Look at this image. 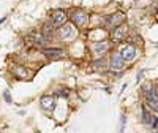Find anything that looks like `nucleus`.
<instances>
[{"label": "nucleus", "instance_id": "1", "mask_svg": "<svg viewBox=\"0 0 158 133\" xmlns=\"http://www.w3.org/2000/svg\"><path fill=\"white\" fill-rule=\"evenodd\" d=\"M142 122L150 125L152 128H156L158 127V117L152 111H149L146 106H142Z\"/></svg>", "mask_w": 158, "mask_h": 133}, {"label": "nucleus", "instance_id": "2", "mask_svg": "<svg viewBox=\"0 0 158 133\" xmlns=\"http://www.w3.org/2000/svg\"><path fill=\"white\" fill-rule=\"evenodd\" d=\"M73 22L77 25V27H85L89 24V15L82 10H77L73 13Z\"/></svg>", "mask_w": 158, "mask_h": 133}, {"label": "nucleus", "instance_id": "3", "mask_svg": "<svg viewBox=\"0 0 158 133\" xmlns=\"http://www.w3.org/2000/svg\"><path fill=\"white\" fill-rule=\"evenodd\" d=\"M59 35L62 40H71L74 35H76V30H74V25L73 24H62L60 25V30H59Z\"/></svg>", "mask_w": 158, "mask_h": 133}, {"label": "nucleus", "instance_id": "4", "mask_svg": "<svg viewBox=\"0 0 158 133\" xmlns=\"http://www.w3.org/2000/svg\"><path fill=\"white\" fill-rule=\"evenodd\" d=\"M120 56L123 57L125 62H131V60L136 57V48H135L133 45H127V46H123L122 51H120Z\"/></svg>", "mask_w": 158, "mask_h": 133}, {"label": "nucleus", "instance_id": "5", "mask_svg": "<svg viewBox=\"0 0 158 133\" xmlns=\"http://www.w3.org/2000/svg\"><path fill=\"white\" fill-rule=\"evenodd\" d=\"M109 65H111V70L120 71V70H123V66H125V60H123V57L120 54H112Z\"/></svg>", "mask_w": 158, "mask_h": 133}, {"label": "nucleus", "instance_id": "6", "mask_svg": "<svg viewBox=\"0 0 158 133\" xmlns=\"http://www.w3.org/2000/svg\"><path fill=\"white\" fill-rule=\"evenodd\" d=\"M127 24H120V25H117V27H114V32H112V40L114 41H120V40H123L127 36Z\"/></svg>", "mask_w": 158, "mask_h": 133}, {"label": "nucleus", "instance_id": "7", "mask_svg": "<svg viewBox=\"0 0 158 133\" xmlns=\"http://www.w3.org/2000/svg\"><path fill=\"white\" fill-rule=\"evenodd\" d=\"M146 103L150 106L153 111H158V97L155 94V90L150 92L149 89H146Z\"/></svg>", "mask_w": 158, "mask_h": 133}, {"label": "nucleus", "instance_id": "8", "mask_svg": "<svg viewBox=\"0 0 158 133\" xmlns=\"http://www.w3.org/2000/svg\"><path fill=\"white\" fill-rule=\"evenodd\" d=\"M65 21H67V15H65V11H62V10H57L54 15H52V22H54L56 27H60L62 24H65Z\"/></svg>", "mask_w": 158, "mask_h": 133}, {"label": "nucleus", "instance_id": "9", "mask_svg": "<svg viewBox=\"0 0 158 133\" xmlns=\"http://www.w3.org/2000/svg\"><path fill=\"white\" fill-rule=\"evenodd\" d=\"M123 21H125V15H123V13H115L114 16H111L108 19V25H111V27H117V25L123 24Z\"/></svg>", "mask_w": 158, "mask_h": 133}, {"label": "nucleus", "instance_id": "10", "mask_svg": "<svg viewBox=\"0 0 158 133\" xmlns=\"http://www.w3.org/2000/svg\"><path fill=\"white\" fill-rule=\"evenodd\" d=\"M44 54L46 57L52 59V60H56V59H62L65 54H63V51L59 49V48H54V49H44Z\"/></svg>", "mask_w": 158, "mask_h": 133}, {"label": "nucleus", "instance_id": "11", "mask_svg": "<svg viewBox=\"0 0 158 133\" xmlns=\"http://www.w3.org/2000/svg\"><path fill=\"white\" fill-rule=\"evenodd\" d=\"M54 106H56V100L52 98V97H43V98H41V108H43V109L51 111Z\"/></svg>", "mask_w": 158, "mask_h": 133}, {"label": "nucleus", "instance_id": "12", "mask_svg": "<svg viewBox=\"0 0 158 133\" xmlns=\"http://www.w3.org/2000/svg\"><path fill=\"white\" fill-rule=\"evenodd\" d=\"M108 49V43H97V45H94V52H95V54L97 56H100V54H103V52L104 51H106Z\"/></svg>", "mask_w": 158, "mask_h": 133}, {"label": "nucleus", "instance_id": "13", "mask_svg": "<svg viewBox=\"0 0 158 133\" xmlns=\"http://www.w3.org/2000/svg\"><path fill=\"white\" fill-rule=\"evenodd\" d=\"M54 27H56V25H54V22H48V24H44L43 25V35L46 36V38H49L51 35H52V32H54Z\"/></svg>", "mask_w": 158, "mask_h": 133}, {"label": "nucleus", "instance_id": "14", "mask_svg": "<svg viewBox=\"0 0 158 133\" xmlns=\"http://www.w3.org/2000/svg\"><path fill=\"white\" fill-rule=\"evenodd\" d=\"M15 75L18 76V78H25L29 75V71L24 68V66H15Z\"/></svg>", "mask_w": 158, "mask_h": 133}, {"label": "nucleus", "instance_id": "15", "mask_svg": "<svg viewBox=\"0 0 158 133\" xmlns=\"http://www.w3.org/2000/svg\"><path fill=\"white\" fill-rule=\"evenodd\" d=\"M104 62H106V60H104V59H101V60H97L95 66H97V68H100V66H101V68H103V66H104Z\"/></svg>", "mask_w": 158, "mask_h": 133}, {"label": "nucleus", "instance_id": "16", "mask_svg": "<svg viewBox=\"0 0 158 133\" xmlns=\"http://www.w3.org/2000/svg\"><path fill=\"white\" fill-rule=\"evenodd\" d=\"M3 97H5V100H6L8 103L11 101V95H10V92H8V90H5V92H3Z\"/></svg>", "mask_w": 158, "mask_h": 133}, {"label": "nucleus", "instance_id": "17", "mask_svg": "<svg viewBox=\"0 0 158 133\" xmlns=\"http://www.w3.org/2000/svg\"><path fill=\"white\" fill-rule=\"evenodd\" d=\"M142 75H144V71H139V75H138V78H136V81H138V83L142 79Z\"/></svg>", "mask_w": 158, "mask_h": 133}, {"label": "nucleus", "instance_id": "18", "mask_svg": "<svg viewBox=\"0 0 158 133\" xmlns=\"http://www.w3.org/2000/svg\"><path fill=\"white\" fill-rule=\"evenodd\" d=\"M5 19H6V18H2V19H0V24H2V22H5Z\"/></svg>", "mask_w": 158, "mask_h": 133}, {"label": "nucleus", "instance_id": "19", "mask_svg": "<svg viewBox=\"0 0 158 133\" xmlns=\"http://www.w3.org/2000/svg\"><path fill=\"white\" fill-rule=\"evenodd\" d=\"M155 94H156V97H158V87H155Z\"/></svg>", "mask_w": 158, "mask_h": 133}]
</instances>
